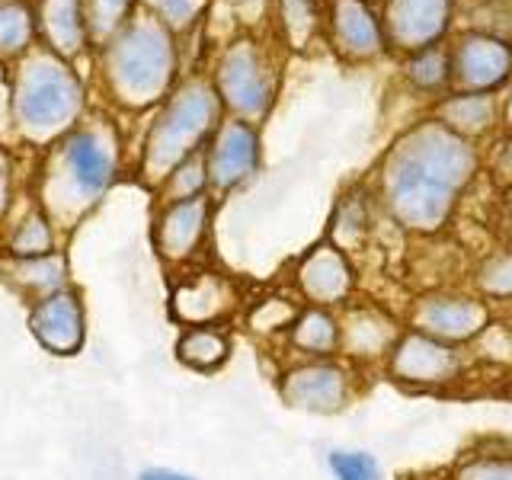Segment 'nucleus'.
<instances>
[{
  "instance_id": "obj_1",
  "label": "nucleus",
  "mask_w": 512,
  "mask_h": 480,
  "mask_svg": "<svg viewBox=\"0 0 512 480\" xmlns=\"http://www.w3.org/2000/svg\"><path fill=\"white\" fill-rule=\"evenodd\" d=\"M477 157L452 128L423 125L384 160L381 202L410 231L432 234L452 215L464 186L471 183Z\"/></svg>"
},
{
  "instance_id": "obj_2",
  "label": "nucleus",
  "mask_w": 512,
  "mask_h": 480,
  "mask_svg": "<svg viewBox=\"0 0 512 480\" xmlns=\"http://www.w3.org/2000/svg\"><path fill=\"white\" fill-rule=\"evenodd\" d=\"M119 173V138L112 125L77 122L48 151L39 180V208L55 228H74L106 196Z\"/></svg>"
},
{
  "instance_id": "obj_3",
  "label": "nucleus",
  "mask_w": 512,
  "mask_h": 480,
  "mask_svg": "<svg viewBox=\"0 0 512 480\" xmlns=\"http://www.w3.org/2000/svg\"><path fill=\"white\" fill-rule=\"evenodd\" d=\"M13 122L29 141H52L80 122L84 87L77 74L48 45L32 48L13 74Z\"/></svg>"
},
{
  "instance_id": "obj_4",
  "label": "nucleus",
  "mask_w": 512,
  "mask_h": 480,
  "mask_svg": "<svg viewBox=\"0 0 512 480\" xmlns=\"http://www.w3.org/2000/svg\"><path fill=\"white\" fill-rule=\"evenodd\" d=\"M218 116V90L199 84V80L167 96L148 132V141H144L141 180L148 186H160L186 157L205 151V144L212 141L215 128L221 125Z\"/></svg>"
},
{
  "instance_id": "obj_5",
  "label": "nucleus",
  "mask_w": 512,
  "mask_h": 480,
  "mask_svg": "<svg viewBox=\"0 0 512 480\" xmlns=\"http://www.w3.org/2000/svg\"><path fill=\"white\" fill-rule=\"evenodd\" d=\"M170 29L154 13L128 20L106 48L109 90L125 106H148L167 93L173 77Z\"/></svg>"
},
{
  "instance_id": "obj_6",
  "label": "nucleus",
  "mask_w": 512,
  "mask_h": 480,
  "mask_svg": "<svg viewBox=\"0 0 512 480\" xmlns=\"http://www.w3.org/2000/svg\"><path fill=\"white\" fill-rule=\"evenodd\" d=\"M279 397L292 410L336 416L356 397V368L340 356L298 359L279 375Z\"/></svg>"
},
{
  "instance_id": "obj_7",
  "label": "nucleus",
  "mask_w": 512,
  "mask_h": 480,
  "mask_svg": "<svg viewBox=\"0 0 512 480\" xmlns=\"http://www.w3.org/2000/svg\"><path fill=\"white\" fill-rule=\"evenodd\" d=\"M384 365H388V375L397 384H404V388L439 391V388H448V384L461 381L468 359H464L461 346L432 340V336L407 327L400 333V340Z\"/></svg>"
},
{
  "instance_id": "obj_8",
  "label": "nucleus",
  "mask_w": 512,
  "mask_h": 480,
  "mask_svg": "<svg viewBox=\"0 0 512 480\" xmlns=\"http://www.w3.org/2000/svg\"><path fill=\"white\" fill-rule=\"evenodd\" d=\"M490 304L480 295L464 292H426L410 304L407 327L420 330L432 340L468 346L490 330Z\"/></svg>"
},
{
  "instance_id": "obj_9",
  "label": "nucleus",
  "mask_w": 512,
  "mask_h": 480,
  "mask_svg": "<svg viewBox=\"0 0 512 480\" xmlns=\"http://www.w3.org/2000/svg\"><path fill=\"white\" fill-rule=\"evenodd\" d=\"M244 308L234 279L215 269H196L176 279L170 288V317L180 327H228Z\"/></svg>"
},
{
  "instance_id": "obj_10",
  "label": "nucleus",
  "mask_w": 512,
  "mask_h": 480,
  "mask_svg": "<svg viewBox=\"0 0 512 480\" xmlns=\"http://www.w3.org/2000/svg\"><path fill=\"white\" fill-rule=\"evenodd\" d=\"M26 327L45 352L52 356H77L87 343V308L74 285L36 298L29 304Z\"/></svg>"
},
{
  "instance_id": "obj_11",
  "label": "nucleus",
  "mask_w": 512,
  "mask_h": 480,
  "mask_svg": "<svg viewBox=\"0 0 512 480\" xmlns=\"http://www.w3.org/2000/svg\"><path fill=\"white\" fill-rule=\"evenodd\" d=\"M340 317V359L352 365L388 362L407 327L381 304H346Z\"/></svg>"
},
{
  "instance_id": "obj_12",
  "label": "nucleus",
  "mask_w": 512,
  "mask_h": 480,
  "mask_svg": "<svg viewBox=\"0 0 512 480\" xmlns=\"http://www.w3.org/2000/svg\"><path fill=\"white\" fill-rule=\"evenodd\" d=\"M260 167V135L244 119H228L205 144V176L212 192H231Z\"/></svg>"
},
{
  "instance_id": "obj_13",
  "label": "nucleus",
  "mask_w": 512,
  "mask_h": 480,
  "mask_svg": "<svg viewBox=\"0 0 512 480\" xmlns=\"http://www.w3.org/2000/svg\"><path fill=\"white\" fill-rule=\"evenodd\" d=\"M212 224V196L183 202H164L154 218V247L167 266H186L196 260Z\"/></svg>"
},
{
  "instance_id": "obj_14",
  "label": "nucleus",
  "mask_w": 512,
  "mask_h": 480,
  "mask_svg": "<svg viewBox=\"0 0 512 480\" xmlns=\"http://www.w3.org/2000/svg\"><path fill=\"white\" fill-rule=\"evenodd\" d=\"M298 298L314 308H346L349 298L356 295V269H352L346 250L336 244L314 247L295 269Z\"/></svg>"
},
{
  "instance_id": "obj_15",
  "label": "nucleus",
  "mask_w": 512,
  "mask_h": 480,
  "mask_svg": "<svg viewBox=\"0 0 512 480\" xmlns=\"http://www.w3.org/2000/svg\"><path fill=\"white\" fill-rule=\"evenodd\" d=\"M218 100L228 109H234L244 122L260 119L269 109L272 84L253 48L237 45L224 55L218 68Z\"/></svg>"
},
{
  "instance_id": "obj_16",
  "label": "nucleus",
  "mask_w": 512,
  "mask_h": 480,
  "mask_svg": "<svg viewBox=\"0 0 512 480\" xmlns=\"http://www.w3.org/2000/svg\"><path fill=\"white\" fill-rule=\"evenodd\" d=\"M0 276L10 288H16L20 295H26L29 301L45 298L58 292V288H68V260L64 253H45V256H29V260H20V256H7L0 260Z\"/></svg>"
},
{
  "instance_id": "obj_17",
  "label": "nucleus",
  "mask_w": 512,
  "mask_h": 480,
  "mask_svg": "<svg viewBox=\"0 0 512 480\" xmlns=\"http://www.w3.org/2000/svg\"><path fill=\"white\" fill-rule=\"evenodd\" d=\"M285 343L292 346L301 359L340 356V317H336V311H330V308L304 304L292 330L285 333Z\"/></svg>"
},
{
  "instance_id": "obj_18",
  "label": "nucleus",
  "mask_w": 512,
  "mask_h": 480,
  "mask_svg": "<svg viewBox=\"0 0 512 480\" xmlns=\"http://www.w3.org/2000/svg\"><path fill=\"white\" fill-rule=\"evenodd\" d=\"M39 26L48 39V48L58 52L61 58L77 55L87 36V20H84V4L80 0H42L39 4Z\"/></svg>"
},
{
  "instance_id": "obj_19",
  "label": "nucleus",
  "mask_w": 512,
  "mask_h": 480,
  "mask_svg": "<svg viewBox=\"0 0 512 480\" xmlns=\"http://www.w3.org/2000/svg\"><path fill=\"white\" fill-rule=\"evenodd\" d=\"M231 333L228 327H183L180 340H176V359L186 365L189 372L212 375L231 359Z\"/></svg>"
},
{
  "instance_id": "obj_20",
  "label": "nucleus",
  "mask_w": 512,
  "mask_h": 480,
  "mask_svg": "<svg viewBox=\"0 0 512 480\" xmlns=\"http://www.w3.org/2000/svg\"><path fill=\"white\" fill-rule=\"evenodd\" d=\"M301 308H304V301L292 295H263L253 304H247L244 324L253 336H260V340H276V336H285L292 330Z\"/></svg>"
},
{
  "instance_id": "obj_21",
  "label": "nucleus",
  "mask_w": 512,
  "mask_h": 480,
  "mask_svg": "<svg viewBox=\"0 0 512 480\" xmlns=\"http://www.w3.org/2000/svg\"><path fill=\"white\" fill-rule=\"evenodd\" d=\"M55 224L42 208H32V212L16 224L7 237V256H20V260H29V256H45L55 253Z\"/></svg>"
},
{
  "instance_id": "obj_22",
  "label": "nucleus",
  "mask_w": 512,
  "mask_h": 480,
  "mask_svg": "<svg viewBox=\"0 0 512 480\" xmlns=\"http://www.w3.org/2000/svg\"><path fill=\"white\" fill-rule=\"evenodd\" d=\"M36 36V13L26 4H0V58H20Z\"/></svg>"
},
{
  "instance_id": "obj_23",
  "label": "nucleus",
  "mask_w": 512,
  "mask_h": 480,
  "mask_svg": "<svg viewBox=\"0 0 512 480\" xmlns=\"http://www.w3.org/2000/svg\"><path fill=\"white\" fill-rule=\"evenodd\" d=\"M506 64L509 58L496 42H471L461 52V77L471 87H487L506 74Z\"/></svg>"
},
{
  "instance_id": "obj_24",
  "label": "nucleus",
  "mask_w": 512,
  "mask_h": 480,
  "mask_svg": "<svg viewBox=\"0 0 512 480\" xmlns=\"http://www.w3.org/2000/svg\"><path fill=\"white\" fill-rule=\"evenodd\" d=\"M471 285L484 301H512V250H496L484 256L471 272Z\"/></svg>"
},
{
  "instance_id": "obj_25",
  "label": "nucleus",
  "mask_w": 512,
  "mask_h": 480,
  "mask_svg": "<svg viewBox=\"0 0 512 480\" xmlns=\"http://www.w3.org/2000/svg\"><path fill=\"white\" fill-rule=\"evenodd\" d=\"M160 199L164 202H183V199H196L208 192V176H205V151L186 157L180 167H176L164 183L157 186Z\"/></svg>"
},
{
  "instance_id": "obj_26",
  "label": "nucleus",
  "mask_w": 512,
  "mask_h": 480,
  "mask_svg": "<svg viewBox=\"0 0 512 480\" xmlns=\"http://www.w3.org/2000/svg\"><path fill=\"white\" fill-rule=\"evenodd\" d=\"M442 10L445 0H397V29L410 39H423L442 23Z\"/></svg>"
},
{
  "instance_id": "obj_27",
  "label": "nucleus",
  "mask_w": 512,
  "mask_h": 480,
  "mask_svg": "<svg viewBox=\"0 0 512 480\" xmlns=\"http://www.w3.org/2000/svg\"><path fill=\"white\" fill-rule=\"evenodd\" d=\"M80 4H84L90 39H103L109 32L122 29L128 23V10H132V0H80Z\"/></svg>"
},
{
  "instance_id": "obj_28",
  "label": "nucleus",
  "mask_w": 512,
  "mask_h": 480,
  "mask_svg": "<svg viewBox=\"0 0 512 480\" xmlns=\"http://www.w3.org/2000/svg\"><path fill=\"white\" fill-rule=\"evenodd\" d=\"M327 464L336 480H384L381 464L368 452H346V448H336V452L327 455Z\"/></svg>"
},
{
  "instance_id": "obj_29",
  "label": "nucleus",
  "mask_w": 512,
  "mask_h": 480,
  "mask_svg": "<svg viewBox=\"0 0 512 480\" xmlns=\"http://www.w3.org/2000/svg\"><path fill=\"white\" fill-rule=\"evenodd\" d=\"M448 125H452V132H484L487 122H490V103L484 96H464V100L452 103L445 112Z\"/></svg>"
},
{
  "instance_id": "obj_30",
  "label": "nucleus",
  "mask_w": 512,
  "mask_h": 480,
  "mask_svg": "<svg viewBox=\"0 0 512 480\" xmlns=\"http://www.w3.org/2000/svg\"><path fill=\"white\" fill-rule=\"evenodd\" d=\"M452 480H512V455H477L461 461Z\"/></svg>"
},
{
  "instance_id": "obj_31",
  "label": "nucleus",
  "mask_w": 512,
  "mask_h": 480,
  "mask_svg": "<svg viewBox=\"0 0 512 480\" xmlns=\"http://www.w3.org/2000/svg\"><path fill=\"white\" fill-rule=\"evenodd\" d=\"M144 4L154 10V16L167 29H180L192 23V16L199 10V0H144Z\"/></svg>"
},
{
  "instance_id": "obj_32",
  "label": "nucleus",
  "mask_w": 512,
  "mask_h": 480,
  "mask_svg": "<svg viewBox=\"0 0 512 480\" xmlns=\"http://www.w3.org/2000/svg\"><path fill=\"white\" fill-rule=\"evenodd\" d=\"M340 26H343L346 42H352V48H368V45H372L375 29H372V23H368V16L362 13L359 4H343Z\"/></svg>"
},
{
  "instance_id": "obj_33",
  "label": "nucleus",
  "mask_w": 512,
  "mask_h": 480,
  "mask_svg": "<svg viewBox=\"0 0 512 480\" xmlns=\"http://www.w3.org/2000/svg\"><path fill=\"white\" fill-rule=\"evenodd\" d=\"M10 212V157L0 148V221Z\"/></svg>"
},
{
  "instance_id": "obj_34",
  "label": "nucleus",
  "mask_w": 512,
  "mask_h": 480,
  "mask_svg": "<svg viewBox=\"0 0 512 480\" xmlns=\"http://www.w3.org/2000/svg\"><path fill=\"white\" fill-rule=\"evenodd\" d=\"M135 480H199L196 474L176 471V468H144Z\"/></svg>"
},
{
  "instance_id": "obj_35",
  "label": "nucleus",
  "mask_w": 512,
  "mask_h": 480,
  "mask_svg": "<svg viewBox=\"0 0 512 480\" xmlns=\"http://www.w3.org/2000/svg\"><path fill=\"white\" fill-rule=\"evenodd\" d=\"M500 176L512 183V141L506 144V151H503V157H500Z\"/></svg>"
},
{
  "instance_id": "obj_36",
  "label": "nucleus",
  "mask_w": 512,
  "mask_h": 480,
  "mask_svg": "<svg viewBox=\"0 0 512 480\" xmlns=\"http://www.w3.org/2000/svg\"><path fill=\"white\" fill-rule=\"evenodd\" d=\"M509 234H512V199H509Z\"/></svg>"
},
{
  "instance_id": "obj_37",
  "label": "nucleus",
  "mask_w": 512,
  "mask_h": 480,
  "mask_svg": "<svg viewBox=\"0 0 512 480\" xmlns=\"http://www.w3.org/2000/svg\"><path fill=\"white\" fill-rule=\"evenodd\" d=\"M509 336H512V317H509Z\"/></svg>"
}]
</instances>
